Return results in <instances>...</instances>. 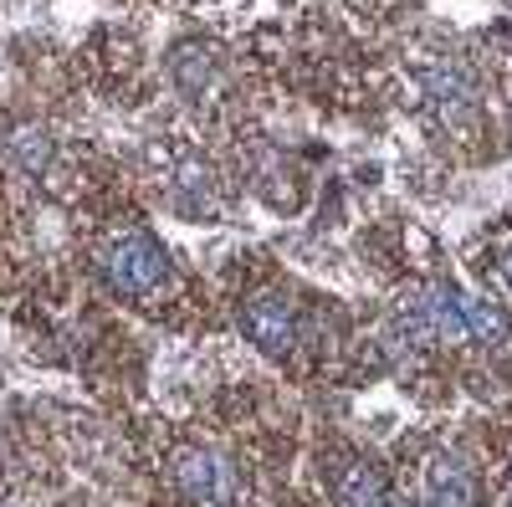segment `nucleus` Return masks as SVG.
<instances>
[{"label": "nucleus", "instance_id": "obj_1", "mask_svg": "<svg viewBox=\"0 0 512 507\" xmlns=\"http://www.w3.org/2000/svg\"><path fill=\"white\" fill-rule=\"evenodd\" d=\"M420 98L425 108H431L451 134H477V123H482V88H477V77L466 72L461 62H431L420 72Z\"/></svg>", "mask_w": 512, "mask_h": 507}, {"label": "nucleus", "instance_id": "obj_2", "mask_svg": "<svg viewBox=\"0 0 512 507\" xmlns=\"http://www.w3.org/2000/svg\"><path fill=\"white\" fill-rule=\"evenodd\" d=\"M103 272H108V282L123 292V298H149V292H159L164 277H169V257H164V246L149 231L134 226V231H123V236L108 241Z\"/></svg>", "mask_w": 512, "mask_h": 507}, {"label": "nucleus", "instance_id": "obj_3", "mask_svg": "<svg viewBox=\"0 0 512 507\" xmlns=\"http://www.w3.org/2000/svg\"><path fill=\"white\" fill-rule=\"evenodd\" d=\"M395 338L410 344V349L441 344V338H466L456 287H415V292H405L400 308H395Z\"/></svg>", "mask_w": 512, "mask_h": 507}, {"label": "nucleus", "instance_id": "obj_4", "mask_svg": "<svg viewBox=\"0 0 512 507\" xmlns=\"http://www.w3.org/2000/svg\"><path fill=\"white\" fill-rule=\"evenodd\" d=\"M328 492H333L338 507H405V502L395 497L390 477H384L374 461L349 456V451L328 461Z\"/></svg>", "mask_w": 512, "mask_h": 507}, {"label": "nucleus", "instance_id": "obj_5", "mask_svg": "<svg viewBox=\"0 0 512 507\" xmlns=\"http://www.w3.org/2000/svg\"><path fill=\"white\" fill-rule=\"evenodd\" d=\"M241 328L256 349L267 354H287L292 338H297V318H292V303L277 298V292H256V298L241 308Z\"/></svg>", "mask_w": 512, "mask_h": 507}, {"label": "nucleus", "instance_id": "obj_6", "mask_svg": "<svg viewBox=\"0 0 512 507\" xmlns=\"http://www.w3.org/2000/svg\"><path fill=\"white\" fill-rule=\"evenodd\" d=\"M175 482H180V492H185L190 502H200V507H221L226 492H231L226 467H221L210 451H180V456H175Z\"/></svg>", "mask_w": 512, "mask_h": 507}, {"label": "nucleus", "instance_id": "obj_7", "mask_svg": "<svg viewBox=\"0 0 512 507\" xmlns=\"http://www.w3.org/2000/svg\"><path fill=\"white\" fill-rule=\"evenodd\" d=\"M472 502H477V487L461 456L441 451L425 461V507H472Z\"/></svg>", "mask_w": 512, "mask_h": 507}, {"label": "nucleus", "instance_id": "obj_8", "mask_svg": "<svg viewBox=\"0 0 512 507\" xmlns=\"http://www.w3.org/2000/svg\"><path fill=\"white\" fill-rule=\"evenodd\" d=\"M456 303H461L466 338H477L487 349H512V323L502 318V308H492L487 298H472V292H461V287H456Z\"/></svg>", "mask_w": 512, "mask_h": 507}, {"label": "nucleus", "instance_id": "obj_9", "mask_svg": "<svg viewBox=\"0 0 512 507\" xmlns=\"http://www.w3.org/2000/svg\"><path fill=\"white\" fill-rule=\"evenodd\" d=\"M175 77H180L185 93H205V82H210V57H205L200 47H180V52H175Z\"/></svg>", "mask_w": 512, "mask_h": 507}, {"label": "nucleus", "instance_id": "obj_10", "mask_svg": "<svg viewBox=\"0 0 512 507\" xmlns=\"http://www.w3.org/2000/svg\"><path fill=\"white\" fill-rule=\"evenodd\" d=\"M497 277L512 287V246H502V251H497Z\"/></svg>", "mask_w": 512, "mask_h": 507}]
</instances>
